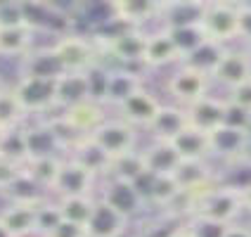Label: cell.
Instances as JSON below:
<instances>
[{
    "label": "cell",
    "mask_w": 251,
    "mask_h": 237,
    "mask_svg": "<svg viewBox=\"0 0 251 237\" xmlns=\"http://www.w3.org/2000/svg\"><path fill=\"white\" fill-rule=\"evenodd\" d=\"M182 195L187 197V211L195 213V218L201 223L225 228V225H232V221L244 209L239 187L206 185L201 190H182Z\"/></svg>",
    "instance_id": "1"
},
{
    "label": "cell",
    "mask_w": 251,
    "mask_h": 237,
    "mask_svg": "<svg viewBox=\"0 0 251 237\" xmlns=\"http://www.w3.org/2000/svg\"><path fill=\"white\" fill-rule=\"evenodd\" d=\"M52 50L57 53L64 71H71V74H85L93 67L102 64L98 43L83 38V36H76V33L59 36L52 45Z\"/></svg>",
    "instance_id": "2"
},
{
    "label": "cell",
    "mask_w": 251,
    "mask_h": 237,
    "mask_svg": "<svg viewBox=\"0 0 251 237\" xmlns=\"http://www.w3.org/2000/svg\"><path fill=\"white\" fill-rule=\"evenodd\" d=\"M237 19H239L237 2H204L199 24H201L209 41L225 45L227 41L237 38Z\"/></svg>",
    "instance_id": "3"
},
{
    "label": "cell",
    "mask_w": 251,
    "mask_h": 237,
    "mask_svg": "<svg viewBox=\"0 0 251 237\" xmlns=\"http://www.w3.org/2000/svg\"><path fill=\"white\" fill-rule=\"evenodd\" d=\"M88 138L112 159H119L135 150L138 133H135V126H130L124 119H112V121H104L100 128H95Z\"/></svg>",
    "instance_id": "4"
},
{
    "label": "cell",
    "mask_w": 251,
    "mask_h": 237,
    "mask_svg": "<svg viewBox=\"0 0 251 237\" xmlns=\"http://www.w3.org/2000/svg\"><path fill=\"white\" fill-rule=\"evenodd\" d=\"M12 90L26 114H45L55 107V81L19 76Z\"/></svg>",
    "instance_id": "5"
},
{
    "label": "cell",
    "mask_w": 251,
    "mask_h": 237,
    "mask_svg": "<svg viewBox=\"0 0 251 237\" xmlns=\"http://www.w3.org/2000/svg\"><path fill=\"white\" fill-rule=\"evenodd\" d=\"M95 183H98V176H93L88 168H83L78 161H74L69 157L62 161V168H59L57 181L52 185V192L59 199L62 197H88L93 195Z\"/></svg>",
    "instance_id": "6"
},
{
    "label": "cell",
    "mask_w": 251,
    "mask_h": 237,
    "mask_svg": "<svg viewBox=\"0 0 251 237\" xmlns=\"http://www.w3.org/2000/svg\"><path fill=\"white\" fill-rule=\"evenodd\" d=\"M209 79L211 76L201 74V71H195V69H190V67H180L168 79L166 88L180 105L190 107V105L199 102L201 98H206V93H209Z\"/></svg>",
    "instance_id": "7"
},
{
    "label": "cell",
    "mask_w": 251,
    "mask_h": 237,
    "mask_svg": "<svg viewBox=\"0 0 251 237\" xmlns=\"http://www.w3.org/2000/svg\"><path fill=\"white\" fill-rule=\"evenodd\" d=\"M209 145H211V154H216L221 159H227V161H235V159H242L247 154V150H249L251 131L223 124L221 128L209 133Z\"/></svg>",
    "instance_id": "8"
},
{
    "label": "cell",
    "mask_w": 251,
    "mask_h": 237,
    "mask_svg": "<svg viewBox=\"0 0 251 237\" xmlns=\"http://www.w3.org/2000/svg\"><path fill=\"white\" fill-rule=\"evenodd\" d=\"M59 119H62V124L67 126L74 135H78V138H88L95 128H100V126L107 121L102 105H100V102H93V100H85V102L76 105V107L64 109V112L59 114Z\"/></svg>",
    "instance_id": "9"
},
{
    "label": "cell",
    "mask_w": 251,
    "mask_h": 237,
    "mask_svg": "<svg viewBox=\"0 0 251 237\" xmlns=\"http://www.w3.org/2000/svg\"><path fill=\"white\" fill-rule=\"evenodd\" d=\"M100 199L107 202L109 207H114L119 213H124L128 221H130V216H135L145 207V197L140 195L138 185L135 183L119 181V178H109L107 181Z\"/></svg>",
    "instance_id": "10"
},
{
    "label": "cell",
    "mask_w": 251,
    "mask_h": 237,
    "mask_svg": "<svg viewBox=\"0 0 251 237\" xmlns=\"http://www.w3.org/2000/svg\"><path fill=\"white\" fill-rule=\"evenodd\" d=\"M128 228V218L124 213L109 207L107 202H102L98 197L95 209L90 213L88 223H85V235L88 237H121Z\"/></svg>",
    "instance_id": "11"
},
{
    "label": "cell",
    "mask_w": 251,
    "mask_h": 237,
    "mask_svg": "<svg viewBox=\"0 0 251 237\" xmlns=\"http://www.w3.org/2000/svg\"><path fill=\"white\" fill-rule=\"evenodd\" d=\"M225 109H227V100H218L211 95L185 107L190 126L197 131H204V133H211L225 124Z\"/></svg>",
    "instance_id": "12"
},
{
    "label": "cell",
    "mask_w": 251,
    "mask_h": 237,
    "mask_svg": "<svg viewBox=\"0 0 251 237\" xmlns=\"http://www.w3.org/2000/svg\"><path fill=\"white\" fill-rule=\"evenodd\" d=\"M64 74V67L52 48H38L28 50L22 57V76L28 79H45V81H57Z\"/></svg>",
    "instance_id": "13"
},
{
    "label": "cell",
    "mask_w": 251,
    "mask_h": 237,
    "mask_svg": "<svg viewBox=\"0 0 251 237\" xmlns=\"http://www.w3.org/2000/svg\"><path fill=\"white\" fill-rule=\"evenodd\" d=\"M142 76L130 69H109L107 74V90H104V105H114L116 109L128 98H133L138 90H142Z\"/></svg>",
    "instance_id": "14"
},
{
    "label": "cell",
    "mask_w": 251,
    "mask_h": 237,
    "mask_svg": "<svg viewBox=\"0 0 251 237\" xmlns=\"http://www.w3.org/2000/svg\"><path fill=\"white\" fill-rule=\"evenodd\" d=\"M218 83L225 88H235V85L244 83L251 79V55L242 53V50H225L221 64L211 74Z\"/></svg>",
    "instance_id": "15"
},
{
    "label": "cell",
    "mask_w": 251,
    "mask_h": 237,
    "mask_svg": "<svg viewBox=\"0 0 251 237\" xmlns=\"http://www.w3.org/2000/svg\"><path fill=\"white\" fill-rule=\"evenodd\" d=\"M107 55L116 57L121 62H145V45L147 36L138 28H126L112 38H104Z\"/></svg>",
    "instance_id": "16"
},
{
    "label": "cell",
    "mask_w": 251,
    "mask_h": 237,
    "mask_svg": "<svg viewBox=\"0 0 251 237\" xmlns=\"http://www.w3.org/2000/svg\"><path fill=\"white\" fill-rule=\"evenodd\" d=\"M85 100H90L88 90V74H71L64 71L55 81V107L57 109H69Z\"/></svg>",
    "instance_id": "17"
},
{
    "label": "cell",
    "mask_w": 251,
    "mask_h": 237,
    "mask_svg": "<svg viewBox=\"0 0 251 237\" xmlns=\"http://www.w3.org/2000/svg\"><path fill=\"white\" fill-rule=\"evenodd\" d=\"M142 159H145L147 173H152V176H176L182 166V159L173 150V145L164 142V140H154L142 152Z\"/></svg>",
    "instance_id": "18"
},
{
    "label": "cell",
    "mask_w": 251,
    "mask_h": 237,
    "mask_svg": "<svg viewBox=\"0 0 251 237\" xmlns=\"http://www.w3.org/2000/svg\"><path fill=\"white\" fill-rule=\"evenodd\" d=\"M161 5L164 2H150V0H121L112 2V14L116 22L126 24L128 28H138L140 24L161 17Z\"/></svg>",
    "instance_id": "19"
},
{
    "label": "cell",
    "mask_w": 251,
    "mask_h": 237,
    "mask_svg": "<svg viewBox=\"0 0 251 237\" xmlns=\"http://www.w3.org/2000/svg\"><path fill=\"white\" fill-rule=\"evenodd\" d=\"M171 145H173V150L182 159V164H201L211 154L209 133L197 131L192 126H187L180 135H176V138L171 140Z\"/></svg>",
    "instance_id": "20"
},
{
    "label": "cell",
    "mask_w": 251,
    "mask_h": 237,
    "mask_svg": "<svg viewBox=\"0 0 251 237\" xmlns=\"http://www.w3.org/2000/svg\"><path fill=\"white\" fill-rule=\"evenodd\" d=\"M159 109H161V102L154 98L150 90H145V88L138 90L133 98H128L119 107L124 121H128L130 126H147V128L154 121V116L159 114Z\"/></svg>",
    "instance_id": "21"
},
{
    "label": "cell",
    "mask_w": 251,
    "mask_h": 237,
    "mask_svg": "<svg viewBox=\"0 0 251 237\" xmlns=\"http://www.w3.org/2000/svg\"><path fill=\"white\" fill-rule=\"evenodd\" d=\"M45 202V199H43ZM41 204V202H38ZM38 204H26V202H10L0 213V223L5 225L12 237H31L36 235V209Z\"/></svg>",
    "instance_id": "22"
},
{
    "label": "cell",
    "mask_w": 251,
    "mask_h": 237,
    "mask_svg": "<svg viewBox=\"0 0 251 237\" xmlns=\"http://www.w3.org/2000/svg\"><path fill=\"white\" fill-rule=\"evenodd\" d=\"M26 142H28V159L36 157H59L57 152H64V145L57 135L50 121H41V124L26 128Z\"/></svg>",
    "instance_id": "23"
},
{
    "label": "cell",
    "mask_w": 251,
    "mask_h": 237,
    "mask_svg": "<svg viewBox=\"0 0 251 237\" xmlns=\"http://www.w3.org/2000/svg\"><path fill=\"white\" fill-rule=\"evenodd\" d=\"M187 126H190V121H187V112H185V107L161 105L159 114L154 116V121L150 124V131H152L154 140L171 142L176 135H180Z\"/></svg>",
    "instance_id": "24"
},
{
    "label": "cell",
    "mask_w": 251,
    "mask_h": 237,
    "mask_svg": "<svg viewBox=\"0 0 251 237\" xmlns=\"http://www.w3.org/2000/svg\"><path fill=\"white\" fill-rule=\"evenodd\" d=\"M71 154V159L74 161H78L83 168H88L93 176H109L112 173V157L107 152H102L98 145L93 142L90 138H83V140H78L74 147L69 150Z\"/></svg>",
    "instance_id": "25"
},
{
    "label": "cell",
    "mask_w": 251,
    "mask_h": 237,
    "mask_svg": "<svg viewBox=\"0 0 251 237\" xmlns=\"http://www.w3.org/2000/svg\"><path fill=\"white\" fill-rule=\"evenodd\" d=\"M173 62H182L178 48L173 45L171 36H168L166 28L156 31V33H150L147 36V45H145V62L147 67H166V64H173Z\"/></svg>",
    "instance_id": "26"
},
{
    "label": "cell",
    "mask_w": 251,
    "mask_h": 237,
    "mask_svg": "<svg viewBox=\"0 0 251 237\" xmlns=\"http://www.w3.org/2000/svg\"><path fill=\"white\" fill-rule=\"evenodd\" d=\"M147 190L142 192L145 202H152L156 207H173L178 202V197L182 195V187L176 176H152L147 173Z\"/></svg>",
    "instance_id": "27"
},
{
    "label": "cell",
    "mask_w": 251,
    "mask_h": 237,
    "mask_svg": "<svg viewBox=\"0 0 251 237\" xmlns=\"http://www.w3.org/2000/svg\"><path fill=\"white\" fill-rule=\"evenodd\" d=\"M62 157H36L24 164V176L41 190H52L57 181V173L62 168Z\"/></svg>",
    "instance_id": "28"
},
{
    "label": "cell",
    "mask_w": 251,
    "mask_h": 237,
    "mask_svg": "<svg viewBox=\"0 0 251 237\" xmlns=\"http://www.w3.org/2000/svg\"><path fill=\"white\" fill-rule=\"evenodd\" d=\"M223 55H225V48L221 43L206 41V43H201L192 55H187L182 59V67H190V69L201 71V74L211 76V74L216 71V67L221 64Z\"/></svg>",
    "instance_id": "29"
},
{
    "label": "cell",
    "mask_w": 251,
    "mask_h": 237,
    "mask_svg": "<svg viewBox=\"0 0 251 237\" xmlns=\"http://www.w3.org/2000/svg\"><path fill=\"white\" fill-rule=\"evenodd\" d=\"M31 26H12L0 28V55L2 57H24L31 50Z\"/></svg>",
    "instance_id": "30"
},
{
    "label": "cell",
    "mask_w": 251,
    "mask_h": 237,
    "mask_svg": "<svg viewBox=\"0 0 251 237\" xmlns=\"http://www.w3.org/2000/svg\"><path fill=\"white\" fill-rule=\"evenodd\" d=\"M166 31H168V36H171V41H173V45L178 48V53H180L182 59H185L187 55H192V53H195L201 43L209 41L199 22H197V24H180V26H171V28H166Z\"/></svg>",
    "instance_id": "31"
},
{
    "label": "cell",
    "mask_w": 251,
    "mask_h": 237,
    "mask_svg": "<svg viewBox=\"0 0 251 237\" xmlns=\"http://www.w3.org/2000/svg\"><path fill=\"white\" fill-rule=\"evenodd\" d=\"M0 154L10 161L17 164H26L28 161V142H26V128L24 126H17L10 131H2L0 135Z\"/></svg>",
    "instance_id": "32"
},
{
    "label": "cell",
    "mask_w": 251,
    "mask_h": 237,
    "mask_svg": "<svg viewBox=\"0 0 251 237\" xmlns=\"http://www.w3.org/2000/svg\"><path fill=\"white\" fill-rule=\"evenodd\" d=\"M95 197L88 195V197H62L57 199V207H59V213L64 221L69 223H78V225H85L90 213L95 209Z\"/></svg>",
    "instance_id": "33"
},
{
    "label": "cell",
    "mask_w": 251,
    "mask_h": 237,
    "mask_svg": "<svg viewBox=\"0 0 251 237\" xmlns=\"http://www.w3.org/2000/svg\"><path fill=\"white\" fill-rule=\"evenodd\" d=\"M145 173H147V168H145L142 152L133 150V152H128V154H124V157H119V159H114L109 178H119V181H126V183H138Z\"/></svg>",
    "instance_id": "34"
},
{
    "label": "cell",
    "mask_w": 251,
    "mask_h": 237,
    "mask_svg": "<svg viewBox=\"0 0 251 237\" xmlns=\"http://www.w3.org/2000/svg\"><path fill=\"white\" fill-rule=\"evenodd\" d=\"M24 116H26V112L22 109L19 100L14 98L12 88L0 95V131H10V128L22 126Z\"/></svg>",
    "instance_id": "35"
},
{
    "label": "cell",
    "mask_w": 251,
    "mask_h": 237,
    "mask_svg": "<svg viewBox=\"0 0 251 237\" xmlns=\"http://www.w3.org/2000/svg\"><path fill=\"white\" fill-rule=\"evenodd\" d=\"M62 221V213H59V207L57 202H41L38 209H36V235L38 237H48L52 230Z\"/></svg>",
    "instance_id": "36"
},
{
    "label": "cell",
    "mask_w": 251,
    "mask_h": 237,
    "mask_svg": "<svg viewBox=\"0 0 251 237\" xmlns=\"http://www.w3.org/2000/svg\"><path fill=\"white\" fill-rule=\"evenodd\" d=\"M28 26L24 2H0V28Z\"/></svg>",
    "instance_id": "37"
},
{
    "label": "cell",
    "mask_w": 251,
    "mask_h": 237,
    "mask_svg": "<svg viewBox=\"0 0 251 237\" xmlns=\"http://www.w3.org/2000/svg\"><path fill=\"white\" fill-rule=\"evenodd\" d=\"M22 176H24V166H22V164H17V161L5 159V157L0 154V192L10 190L14 183L22 178Z\"/></svg>",
    "instance_id": "38"
},
{
    "label": "cell",
    "mask_w": 251,
    "mask_h": 237,
    "mask_svg": "<svg viewBox=\"0 0 251 237\" xmlns=\"http://www.w3.org/2000/svg\"><path fill=\"white\" fill-rule=\"evenodd\" d=\"M227 102L239 107V109H244V112H251V79L244 81V83L235 85V88H230Z\"/></svg>",
    "instance_id": "39"
},
{
    "label": "cell",
    "mask_w": 251,
    "mask_h": 237,
    "mask_svg": "<svg viewBox=\"0 0 251 237\" xmlns=\"http://www.w3.org/2000/svg\"><path fill=\"white\" fill-rule=\"evenodd\" d=\"M225 124L235 126V128H244V131H251V112H244L235 105L227 102V109H225Z\"/></svg>",
    "instance_id": "40"
},
{
    "label": "cell",
    "mask_w": 251,
    "mask_h": 237,
    "mask_svg": "<svg viewBox=\"0 0 251 237\" xmlns=\"http://www.w3.org/2000/svg\"><path fill=\"white\" fill-rule=\"evenodd\" d=\"M237 38H242V41H247L251 45V5H239Z\"/></svg>",
    "instance_id": "41"
},
{
    "label": "cell",
    "mask_w": 251,
    "mask_h": 237,
    "mask_svg": "<svg viewBox=\"0 0 251 237\" xmlns=\"http://www.w3.org/2000/svg\"><path fill=\"white\" fill-rule=\"evenodd\" d=\"M48 237H88V235H85V225L69 223V221H64V218H62L59 225H57Z\"/></svg>",
    "instance_id": "42"
},
{
    "label": "cell",
    "mask_w": 251,
    "mask_h": 237,
    "mask_svg": "<svg viewBox=\"0 0 251 237\" xmlns=\"http://www.w3.org/2000/svg\"><path fill=\"white\" fill-rule=\"evenodd\" d=\"M221 237H251V228H244V225H227Z\"/></svg>",
    "instance_id": "43"
},
{
    "label": "cell",
    "mask_w": 251,
    "mask_h": 237,
    "mask_svg": "<svg viewBox=\"0 0 251 237\" xmlns=\"http://www.w3.org/2000/svg\"><path fill=\"white\" fill-rule=\"evenodd\" d=\"M168 237H199L195 233V228H178V230H173Z\"/></svg>",
    "instance_id": "44"
},
{
    "label": "cell",
    "mask_w": 251,
    "mask_h": 237,
    "mask_svg": "<svg viewBox=\"0 0 251 237\" xmlns=\"http://www.w3.org/2000/svg\"><path fill=\"white\" fill-rule=\"evenodd\" d=\"M242 190V202H244V209L251 211V183L249 185H244V187H239Z\"/></svg>",
    "instance_id": "45"
},
{
    "label": "cell",
    "mask_w": 251,
    "mask_h": 237,
    "mask_svg": "<svg viewBox=\"0 0 251 237\" xmlns=\"http://www.w3.org/2000/svg\"><path fill=\"white\" fill-rule=\"evenodd\" d=\"M7 90H10V85L5 83V79L0 76V95H2V93H7Z\"/></svg>",
    "instance_id": "46"
},
{
    "label": "cell",
    "mask_w": 251,
    "mask_h": 237,
    "mask_svg": "<svg viewBox=\"0 0 251 237\" xmlns=\"http://www.w3.org/2000/svg\"><path fill=\"white\" fill-rule=\"evenodd\" d=\"M0 237H12V233H10V230H7L2 223H0Z\"/></svg>",
    "instance_id": "47"
},
{
    "label": "cell",
    "mask_w": 251,
    "mask_h": 237,
    "mask_svg": "<svg viewBox=\"0 0 251 237\" xmlns=\"http://www.w3.org/2000/svg\"><path fill=\"white\" fill-rule=\"evenodd\" d=\"M249 48H251V45H249ZM249 55H251V50H249Z\"/></svg>",
    "instance_id": "48"
},
{
    "label": "cell",
    "mask_w": 251,
    "mask_h": 237,
    "mask_svg": "<svg viewBox=\"0 0 251 237\" xmlns=\"http://www.w3.org/2000/svg\"><path fill=\"white\" fill-rule=\"evenodd\" d=\"M0 135H2V131H0Z\"/></svg>",
    "instance_id": "49"
}]
</instances>
